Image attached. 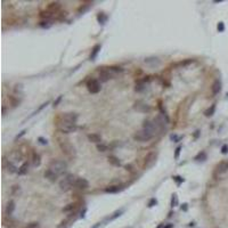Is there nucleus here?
<instances>
[{"mask_svg":"<svg viewBox=\"0 0 228 228\" xmlns=\"http://www.w3.org/2000/svg\"><path fill=\"white\" fill-rule=\"evenodd\" d=\"M100 48H102V46L100 45H96V46H94V48H92V50H91V54H90V56H89V59L90 61H96V58H97V55L99 54V51H100Z\"/></svg>","mask_w":228,"mask_h":228,"instance_id":"18","label":"nucleus"},{"mask_svg":"<svg viewBox=\"0 0 228 228\" xmlns=\"http://www.w3.org/2000/svg\"><path fill=\"white\" fill-rule=\"evenodd\" d=\"M24 158V155H23L20 151H14L13 153L9 155V161L13 162V163H15V162H21Z\"/></svg>","mask_w":228,"mask_h":228,"instance_id":"11","label":"nucleus"},{"mask_svg":"<svg viewBox=\"0 0 228 228\" xmlns=\"http://www.w3.org/2000/svg\"><path fill=\"white\" fill-rule=\"evenodd\" d=\"M122 68L112 66V68H104L99 71V81L100 82H107L110 79H113L118 73H122Z\"/></svg>","mask_w":228,"mask_h":228,"instance_id":"2","label":"nucleus"},{"mask_svg":"<svg viewBox=\"0 0 228 228\" xmlns=\"http://www.w3.org/2000/svg\"><path fill=\"white\" fill-rule=\"evenodd\" d=\"M32 164H33V166H39L41 164V158H40L39 154L35 153V152L32 153Z\"/></svg>","mask_w":228,"mask_h":228,"instance_id":"22","label":"nucleus"},{"mask_svg":"<svg viewBox=\"0 0 228 228\" xmlns=\"http://www.w3.org/2000/svg\"><path fill=\"white\" fill-rule=\"evenodd\" d=\"M9 102H10L11 107H16L17 105H20L21 99L17 96H15V95H11V96H9Z\"/></svg>","mask_w":228,"mask_h":228,"instance_id":"23","label":"nucleus"},{"mask_svg":"<svg viewBox=\"0 0 228 228\" xmlns=\"http://www.w3.org/2000/svg\"><path fill=\"white\" fill-rule=\"evenodd\" d=\"M221 153H222V154H227V153H228V145H222V147H221Z\"/></svg>","mask_w":228,"mask_h":228,"instance_id":"44","label":"nucleus"},{"mask_svg":"<svg viewBox=\"0 0 228 228\" xmlns=\"http://www.w3.org/2000/svg\"><path fill=\"white\" fill-rule=\"evenodd\" d=\"M61 100H62V96H58V98H57L56 100L54 102V106H57V105L59 104V102H61Z\"/></svg>","mask_w":228,"mask_h":228,"instance_id":"45","label":"nucleus"},{"mask_svg":"<svg viewBox=\"0 0 228 228\" xmlns=\"http://www.w3.org/2000/svg\"><path fill=\"white\" fill-rule=\"evenodd\" d=\"M87 137H88L89 142H95L97 145H98V144H102V136L98 135V134H89Z\"/></svg>","mask_w":228,"mask_h":228,"instance_id":"16","label":"nucleus"},{"mask_svg":"<svg viewBox=\"0 0 228 228\" xmlns=\"http://www.w3.org/2000/svg\"><path fill=\"white\" fill-rule=\"evenodd\" d=\"M154 137V134L152 131L147 130V129H145V128H142L140 130H138L135 132V135H134V139H136L137 142H148V140H151L152 138Z\"/></svg>","mask_w":228,"mask_h":228,"instance_id":"6","label":"nucleus"},{"mask_svg":"<svg viewBox=\"0 0 228 228\" xmlns=\"http://www.w3.org/2000/svg\"><path fill=\"white\" fill-rule=\"evenodd\" d=\"M172 178H173V180H176L178 186H179L182 182H184V178H182L180 176H175V177H172Z\"/></svg>","mask_w":228,"mask_h":228,"instance_id":"36","label":"nucleus"},{"mask_svg":"<svg viewBox=\"0 0 228 228\" xmlns=\"http://www.w3.org/2000/svg\"><path fill=\"white\" fill-rule=\"evenodd\" d=\"M135 110H137V111H139V112H149L151 111V107L148 106V105H146V104H142V103L140 102H138L135 104Z\"/></svg>","mask_w":228,"mask_h":228,"instance_id":"17","label":"nucleus"},{"mask_svg":"<svg viewBox=\"0 0 228 228\" xmlns=\"http://www.w3.org/2000/svg\"><path fill=\"white\" fill-rule=\"evenodd\" d=\"M170 138H171V140H173V142H179V139H180V137L176 136V135H171V136H170Z\"/></svg>","mask_w":228,"mask_h":228,"instance_id":"43","label":"nucleus"},{"mask_svg":"<svg viewBox=\"0 0 228 228\" xmlns=\"http://www.w3.org/2000/svg\"><path fill=\"white\" fill-rule=\"evenodd\" d=\"M228 171V161H222L216 166V172L218 175H221Z\"/></svg>","mask_w":228,"mask_h":228,"instance_id":"12","label":"nucleus"},{"mask_svg":"<svg viewBox=\"0 0 228 228\" xmlns=\"http://www.w3.org/2000/svg\"><path fill=\"white\" fill-rule=\"evenodd\" d=\"M122 213H123V210H122V209H121V210L115 211V212H114V213H113V216H112V217H111V218H110V220H114V219H116V218H118V217L121 216Z\"/></svg>","mask_w":228,"mask_h":228,"instance_id":"32","label":"nucleus"},{"mask_svg":"<svg viewBox=\"0 0 228 228\" xmlns=\"http://www.w3.org/2000/svg\"><path fill=\"white\" fill-rule=\"evenodd\" d=\"M180 152H182V146H178L175 151V159L178 160L179 159V155H180Z\"/></svg>","mask_w":228,"mask_h":228,"instance_id":"38","label":"nucleus"},{"mask_svg":"<svg viewBox=\"0 0 228 228\" xmlns=\"http://www.w3.org/2000/svg\"><path fill=\"white\" fill-rule=\"evenodd\" d=\"M45 178H47L49 182H56L57 180V178H58V176H56L54 172H51L50 170H47L45 171Z\"/></svg>","mask_w":228,"mask_h":228,"instance_id":"21","label":"nucleus"},{"mask_svg":"<svg viewBox=\"0 0 228 228\" xmlns=\"http://www.w3.org/2000/svg\"><path fill=\"white\" fill-rule=\"evenodd\" d=\"M99 225H100V222H99V224H97V225H95V226H94L92 228H98V226H99Z\"/></svg>","mask_w":228,"mask_h":228,"instance_id":"47","label":"nucleus"},{"mask_svg":"<svg viewBox=\"0 0 228 228\" xmlns=\"http://www.w3.org/2000/svg\"><path fill=\"white\" fill-rule=\"evenodd\" d=\"M14 92H15V96H17V94H18V96H20V95H22L23 94V86L21 85V83L15 86V88H14Z\"/></svg>","mask_w":228,"mask_h":228,"instance_id":"29","label":"nucleus"},{"mask_svg":"<svg viewBox=\"0 0 228 228\" xmlns=\"http://www.w3.org/2000/svg\"><path fill=\"white\" fill-rule=\"evenodd\" d=\"M66 169H68V164L65 161H62V160H54V161H51L49 166H48V170L54 172L58 177L64 175Z\"/></svg>","mask_w":228,"mask_h":228,"instance_id":"3","label":"nucleus"},{"mask_svg":"<svg viewBox=\"0 0 228 228\" xmlns=\"http://www.w3.org/2000/svg\"><path fill=\"white\" fill-rule=\"evenodd\" d=\"M59 147H61V151L63 152V154L65 156H68V159L73 160L76 156L75 147L68 140H61L59 142Z\"/></svg>","mask_w":228,"mask_h":228,"instance_id":"4","label":"nucleus"},{"mask_svg":"<svg viewBox=\"0 0 228 228\" xmlns=\"http://www.w3.org/2000/svg\"><path fill=\"white\" fill-rule=\"evenodd\" d=\"M61 8H62L61 2H51V4H49V6H48L47 10L51 11V13H54V14H57L58 11L61 10Z\"/></svg>","mask_w":228,"mask_h":228,"instance_id":"15","label":"nucleus"},{"mask_svg":"<svg viewBox=\"0 0 228 228\" xmlns=\"http://www.w3.org/2000/svg\"><path fill=\"white\" fill-rule=\"evenodd\" d=\"M182 210L187 211V204H182Z\"/></svg>","mask_w":228,"mask_h":228,"instance_id":"46","label":"nucleus"},{"mask_svg":"<svg viewBox=\"0 0 228 228\" xmlns=\"http://www.w3.org/2000/svg\"><path fill=\"white\" fill-rule=\"evenodd\" d=\"M14 211H15V202L13 200H10L7 203V205H6V214L7 216H11Z\"/></svg>","mask_w":228,"mask_h":228,"instance_id":"19","label":"nucleus"},{"mask_svg":"<svg viewBox=\"0 0 228 228\" xmlns=\"http://www.w3.org/2000/svg\"><path fill=\"white\" fill-rule=\"evenodd\" d=\"M28 162H24L20 168H18V172H17V175H20V176H23V175H26L28 172Z\"/></svg>","mask_w":228,"mask_h":228,"instance_id":"20","label":"nucleus"},{"mask_svg":"<svg viewBox=\"0 0 228 228\" xmlns=\"http://www.w3.org/2000/svg\"><path fill=\"white\" fill-rule=\"evenodd\" d=\"M221 81L219 79L214 80V82L212 83V87H211V91H212V95H218L220 91H221Z\"/></svg>","mask_w":228,"mask_h":228,"instance_id":"14","label":"nucleus"},{"mask_svg":"<svg viewBox=\"0 0 228 228\" xmlns=\"http://www.w3.org/2000/svg\"><path fill=\"white\" fill-rule=\"evenodd\" d=\"M76 178H78V177H75L74 175H72V173H68V175L59 182V188H61L62 190H64V192L70 190V189L74 186Z\"/></svg>","mask_w":228,"mask_h":228,"instance_id":"5","label":"nucleus"},{"mask_svg":"<svg viewBox=\"0 0 228 228\" xmlns=\"http://www.w3.org/2000/svg\"><path fill=\"white\" fill-rule=\"evenodd\" d=\"M76 121L78 114L76 113H65L61 116L57 123V129L63 134H70L76 130Z\"/></svg>","mask_w":228,"mask_h":228,"instance_id":"1","label":"nucleus"},{"mask_svg":"<svg viewBox=\"0 0 228 228\" xmlns=\"http://www.w3.org/2000/svg\"><path fill=\"white\" fill-rule=\"evenodd\" d=\"M120 190H121L120 186H108V187L105 188V192H106V193H111V194L118 193Z\"/></svg>","mask_w":228,"mask_h":228,"instance_id":"26","label":"nucleus"},{"mask_svg":"<svg viewBox=\"0 0 228 228\" xmlns=\"http://www.w3.org/2000/svg\"><path fill=\"white\" fill-rule=\"evenodd\" d=\"M4 168H5L6 171L9 172V173H17V172H18V169L16 168L15 163L10 162L9 160H5V161H4Z\"/></svg>","mask_w":228,"mask_h":228,"instance_id":"9","label":"nucleus"},{"mask_svg":"<svg viewBox=\"0 0 228 228\" xmlns=\"http://www.w3.org/2000/svg\"><path fill=\"white\" fill-rule=\"evenodd\" d=\"M25 132H26V130H25V129H24V130L21 131V132H20V134H18V135H17V136L15 137V140H17V139H20L21 137L24 136V135H25Z\"/></svg>","mask_w":228,"mask_h":228,"instance_id":"42","label":"nucleus"},{"mask_svg":"<svg viewBox=\"0 0 228 228\" xmlns=\"http://www.w3.org/2000/svg\"><path fill=\"white\" fill-rule=\"evenodd\" d=\"M156 204H158V201L155 199H152L148 202V208H152V206H154V205H156Z\"/></svg>","mask_w":228,"mask_h":228,"instance_id":"39","label":"nucleus"},{"mask_svg":"<svg viewBox=\"0 0 228 228\" xmlns=\"http://www.w3.org/2000/svg\"><path fill=\"white\" fill-rule=\"evenodd\" d=\"M75 206H76V203H70L65 208H63V212H68V211L73 210V209H75Z\"/></svg>","mask_w":228,"mask_h":228,"instance_id":"30","label":"nucleus"},{"mask_svg":"<svg viewBox=\"0 0 228 228\" xmlns=\"http://www.w3.org/2000/svg\"><path fill=\"white\" fill-rule=\"evenodd\" d=\"M97 149H98L99 152H106L108 149V147L106 145H104V144H98V145H97Z\"/></svg>","mask_w":228,"mask_h":228,"instance_id":"33","label":"nucleus"},{"mask_svg":"<svg viewBox=\"0 0 228 228\" xmlns=\"http://www.w3.org/2000/svg\"><path fill=\"white\" fill-rule=\"evenodd\" d=\"M25 228H40L39 222H30Z\"/></svg>","mask_w":228,"mask_h":228,"instance_id":"37","label":"nucleus"},{"mask_svg":"<svg viewBox=\"0 0 228 228\" xmlns=\"http://www.w3.org/2000/svg\"><path fill=\"white\" fill-rule=\"evenodd\" d=\"M38 140H39V142L41 144V145H47V144H48L47 139H45L44 137H39V138H38Z\"/></svg>","mask_w":228,"mask_h":228,"instance_id":"41","label":"nucleus"},{"mask_svg":"<svg viewBox=\"0 0 228 228\" xmlns=\"http://www.w3.org/2000/svg\"><path fill=\"white\" fill-rule=\"evenodd\" d=\"M214 112H216V104H212L211 107H209L205 111V115L206 116H212L214 114Z\"/></svg>","mask_w":228,"mask_h":228,"instance_id":"28","label":"nucleus"},{"mask_svg":"<svg viewBox=\"0 0 228 228\" xmlns=\"http://www.w3.org/2000/svg\"><path fill=\"white\" fill-rule=\"evenodd\" d=\"M87 89L90 94H98L102 87H100V82L97 79H90L87 81Z\"/></svg>","mask_w":228,"mask_h":228,"instance_id":"7","label":"nucleus"},{"mask_svg":"<svg viewBox=\"0 0 228 228\" xmlns=\"http://www.w3.org/2000/svg\"><path fill=\"white\" fill-rule=\"evenodd\" d=\"M206 159H208V156H206V153H205V152H203V151H202V152H200V153L197 154L195 158H194V160H195V161H199V162H200V161L204 162Z\"/></svg>","mask_w":228,"mask_h":228,"instance_id":"27","label":"nucleus"},{"mask_svg":"<svg viewBox=\"0 0 228 228\" xmlns=\"http://www.w3.org/2000/svg\"><path fill=\"white\" fill-rule=\"evenodd\" d=\"M97 21H98L99 24L104 25V24L106 23V21H107V16H106L104 13H99V14L97 15Z\"/></svg>","mask_w":228,"mask_h":228,"instance_id":"25","label":"nucleus"},{"mask_svg":"<svg viewBox=\"0 0 228 228\" xmlns=\"http://www.w3.org/2000/svg\"><path fill=\"white\" fill-rule=\"evenodd\" d=\"M107 160H108V162H110L112 165H114V166H120V165H121L120 160L118 159L116 156H114V155H110Z\"/></svg>","mask_w":228,"mask_h":228,"instance_id":"24","label":"nucleus"},{"mask_svg":"<svg viewBox=\"0 0 228 228\" xmlns=\"http://www.w3.org/2000/svg\"><path fill=\"white\" fill-rule=\"evenodd\" d=\"M74 187H76L78 189H87V188L89 187V182L85 178L78 177L76 180H75V184H74Z\"/></svg>","mask_w":228,"mask_h":228,"instance_id":"10","label":"nucleus"},{"mask_svg":"<svg viewBox=\"0 0 228 228\" xmlns=\"http://www.w3.org/2000/svg\"><path fill=\"white\" fill-rule=\"evenodd\" d=\"M177 202H178V200H177V196L176 194L175 195H172V200H171V206H175L177 204Z\"/></svg>","mask_w":228,"mask_h":228,"instance_id":"40","label":"nucleus"},{"mask_svg":"<svg viewBox=\"0 0 228 228\" xmlns=\"http://www.w3.org/2000/svg\"><path fill=\"white\" fill-rule=\"evenodd\" d=\"M48 104H49V102H46V103H44V104H42V105H41V106H40V107L38 108V110H37V111H35V112H33V114H32V115H31V116H33V115H35V114H37V113H39L40 111H42V110H44V108H45L46 106H47V105H48ZM31 116H30V118H31Z\"/></svg>","mask_w":228,"mask_h":228,"instance_id":"34","label":"nucleus"},{"mask_svg":"<svg viewBox=\"0 0 228 228\" xmlns=\"http://www.w3.org/2000/svg\"><path fill=\"white\" fill-rule=\"evenodd\" d=\"M51 24H52V23H51L50 21H42V22H40V23H39L40 26H41V28H50Z\"/></svg>","mask_w":228,"mask_h":228,"instance_id":"31","label":"nucleus"},{"mask_svg":"<svg viewBox=\"0 0 228 228\" xmlns=\"http://www.w3.org/2000/svg\"><path fill=\"white\" fill-rule=\"evenodd\" d=\"M217 28H218L219 32H224V31H225V23L219 22L218 23V25H217Z\"/></svg>","mask_w":228,"mask_h":228,"instance_id":"35","label":"nucleus"},{"mask_svg":"<svg viewBox=\"0 0 228 228\" xmlns=\"http://www.w3.org/2000/svg\"><path fill=\"white\" fill-rule=\"evenodd\" d=\"M155 161H156V154L154 153V152L148 153L147 155L145 156V159H144V168L146 169V168L152 166V165L155 163Z\"/></svg>","mask_w":228,"mask_h":228,"instance_id":"8","label":"nucleus"},{"mask_svg":"<svg viewBox=\"0 0 228 228\" xmlns=\"http://www.w3.org/2000/svg\"><path fill=\"white\" fill-rule=\"evenodd\" d=\"M149 81V76H146V79L144 80H140V81H138L136 83V87H135V90L138 91V92H142L146 89V82Z\"/></svg>","mask_w":228,"mask_h":228,"instance_id":"13","label":"nucleus"}]
</instances>
